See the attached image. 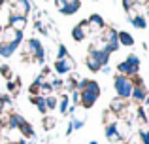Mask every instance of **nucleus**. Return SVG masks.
I'll use <instances>...</instances> for the list:
<instances>
[{
  "label": "nucleus",
  "mask_w": 149,
  "mask_h": 144,
  "mask_svg": "<svg viewBox=\"0 0 149 144\" xmlns=\"http://www.w3.org/2000/svg\"><path fill=\"white\" fill-rule=\"evenodd\" d=\"M77 91H79V106L81 108H93L96 104V100L102 95V87L96 80H83L77 81Z\"/></svg>",
  "instance_id": "f257e3e1"
},
{
  "label": "nucleus",
  "mask_w": 149,
  "mask_h": 144,
  "mask_svg": "<svg viewBox=\"0 0 149 144\" xmlns=\"http://www.w3.org/2000/svg\"><path fill=\"white\" fill-rule=\"evenodd\" d=\"M23 61H34V63L45 65V49L42 46V42L38 38H29L26 42H23Z\"/></svg>",
  "instance_id": "f03ea898"
},
{
  "label": "nucleus",
  "mask_w": 149,
  "mask_h": 144,
  "mask_svg": "<svg viewBox=\"0 0 149 144\" xmlns=\"http://www.w3.org/2000/svg\"><path fill=\"white\" fill-rule=\"evenodd\" d=\"M113 87H115L117 97L128 100V99H130V95H132L134 81H132V78H127V76H121V74H115V76H113Z\"/></svg>",
  "instance_id": "7ed1b4c3"
},
{
  "label": "nucleus",
  "mask_w": 149,
  "mask_h": 144,
  "mask_svg": "<svg viewBox=\"0 0 149 144\" xmlns=\"http://www.w3.org/2000/svg\"><path fill=\"white\" fill-rule=\"evenodd\" d=\"M87 29H89V34L93 36H100V32L106 29V21L100 13H91L87 17Z\"/></svg>",
  "instance_id": "20e7f679"
},
{
  "label": "nucleus",
  "mask_w": 149,
  "mask_h": 144,
  "mask_svg": "<svg viewBox=\"0 0 149 144\" xmlns=\"http://www.w3.org/2000/svg\"><path fill=\"white\" fill-rule=\"evenodd\" d=\"M2 42H6V44H13V46H17V48H21V44L25 42V34L17 32V30L11 29V27H4Z\"/></svg>",
  "instance_id": "39448f33"
},
{
  "label": "nucleus",
  "mask_w": 149,
  "mask_h": 144,
  "mask_svg": "<svg viewBox=\"0 0 149 144\" xmlns=\"http://www.w3.org/2000/svg\"><path fill=\"white\" fill-rule=\"evenodd\" d=\"M74 67H76V61L72 59L70 53L64 57V59L55 61V63H53V68H55V72H57V74H68V72L74 70Z\"/></svg>",
  "instance_id": "423d86ee"
},
{
  "label": "nucleus",
  "mask_w": 149,
  "mask_h": 144,
  "mask_svg": "<svg viewBox=\"0 0 149 144\" xmlns=\"http://www.w3.org/2000/svg\"><path fill=\"white\" fill-rule=\"evenodd\" d=\"M26 25H29V17H25V15H15V13L8 15V27L15 29L17 32H25Z\"/></svg>",
  "instance_id": "0eeeda50"
},
{
  "label": "nucleus",
  "mask_w": 149,
  "mask_h": 144,
  "mask_svg": "<svg viewBox=\"0 0 149 144\" xmlns=\"http://www.w3.org/2000/svg\"><path fill=\"white\" fill-rule=\"evenodd\" d=\"M87 34H89V29H87V19L79 21L76 27L72 29V40L74 42H83L87 40Z\"/></svg>",
  "instance_id": "6e6552de"
},
{
  "label": "nucleus",
  "mask_w": 149,
  "mask_h": 144,
  "mask_svg": "<svg viewBox=\"0 0 149 144\" xmlns=\"http://www.w3.org/2000/svg\"><path fill=\"white\" fill-rule=\"evenodd\" d=\"M85 67L89 68L91 72H100V61H98V55L96 51H87V57H85Z\"/></svg>",
  "instance_id": "1a4fd4ad"
},
{
  "label": "nucleus",
  "mask_w": 149,
  "mask_h": 144,
  "mask_svg": "<svg viewBox=\"0 0 149 144\" xmlns=\"http://www.w3.org/2000/svg\"><path fill=\"white\" fill-rule=\"evenodd\" d=\"M125 61L128 63V67H130V74H128V78H136L140 76V57L134 55V53H130V55L125 57Z\"/></svg>",
  "instance_id": "9d476101"
},
{
  "label": "nucleus",
  "mask_w": 149,
  "mask_h": 144,
  "mask_svg": "<svg viewBox=\"0 0 149 144\" xmlns=\"http://www.w3.org/2000/svg\"><path fill=\"white\" fill-rule=\"evenodd\" d=\"M117 42L123 48H132L134 46V36L130 32H127V30H117Z\"/></svg>",
  "instance_id": "9b49d317"
},
{
  "label": "nucleus",
  "mask_w": 149,
  "mask_h": 144,
  "mask_svg": "<svg viewBox=\"0 0 149 144\" xmlns=\"http://www.w3.org/2000/svg\"><path fill=\"white\" fill-rule=\"evenodd\" d=\"M127 21L130 23L134 29H140V30L147 29V17L146 15H127Z\"/></svg>",
  "instance_id": "f8f14e48"
},
{
  "label": "nucleus",
  "mask_w": 149,
  "mask_h": 144,
  "mask_svg": "<svg viewBox=\"0 0 149 144\" xmlns=\"http://www.w3.org/2000/svg\"><path fill=\"white\" fill-rule=\"evenodd\" d=\"M127 103H128V100L121 99V97H115V99L109 100L108 110H111V112H115L117 116H121V114H123V110H125V106H127Z\"/></svg>",
  "instance_id": "ddd939ff"
},
{
  "label": "nucleus",
  "mask_w": 149,
  "mask_h": 144,
  "mask_svg": "<svg viewBox=\"0 0 149 144\" xmlns=\"http://www.w3.org/2000/svg\"><path fill=\"white\" fill-rule=\"evenodd\" d=\"M106 138L109 142H121V137L117 133V123H108L106 125Z\"/></svg>",
  "instance_id": "4468645a"
},
{
  "label": "nucleus",
  "mask_w": 149,
  "mask_h": 144,
  "mask_svg": "<svg viewBox=\"0 0 149 144\" xmlns=\"http://www.w3.org/2000/svg\"><path fill=\"white\" fill-rule=\"evenodd\" d=\"M30 103L36 106V110L40 112V114H47V104H45V97L42 95H36V97H30Z\"/></svg>",
  "instance_id": "2eb2a0df"
},
{
  "label": "nucleus",
  "mask_w": 149,
  "mask_h": 144,
  "mask_svg": "<svg viewBox=\"0 0 149 144\" xmlns=\"http://www.w3.org/2000/svg\"><path fill=\"white\" fill-rule=\"evenodd\" d=\"M68 108H70V97H68V93H61V97H58V104H57L58 114L66 116Z\"/></svg>",
  "instance_id": "dca6fc26"
},
{
  "label": "nucleus",
  "mask_w": 149,
  "mask_h": 144,
  "mask_svg": "<svg viewBox=\"0 0 149 144\" xmlns=\"http://www.w3.org/2000/svg\"><path fill=\"white\" fill-rule=\"evenodd\" d=\"M79 10H81V0H72V2H68L64 6V10H62L61 13L62 15H76Z\"/></svg>",
  "instance_id": "f3484780"
},
{
  "label": "nucleus",
  "mask_w": 149,
  "mask_h": 144,
  "mask_svg": "<svg viewBox=\"0 0 149 144\" xmlns=\"http://www.w3.org/2000/svg\"><path fill=\"white\" fill-rule=\"evenodd\" d=\"M98 38H102L104 42H108V44H109V42L117 40V29H115V27H108V25H106V29L100 32Z\"/></svg>",
  "instance_id": "a211bd4d"
},
{
  "label": "nucleus",
  "mask_w": 149,
  "mask_h": 144,
  "mask_svg": "<svg viewBox=\"0 0 149 144\" xmlns=\"http://www.w3.org/2000/svg\"><path fill=\"white\" fill-rule=\"evenodd\" d=\"M17 46H13V44H6V42H2L0 44V57L2 59H10L11 55H13L15 51H17Z\"/></svg>",
  "instance_id": "6ab92c4d"
},
{
  "label": "nucleus",
  "mask_w": 149,
  "mask_h": 144,
  "mask_svg": "<svg viewBox=\"0 0 149 144\" xmlns=\"http://www.w3.org/2000/svg\"><path fill=\"white\" fill-rule=\"evenodd\" d=\"M17 131H19V133H21L25 138H29V140H30V138H34V137H36V135H34V129H32V125H30V123L26 122V119H23V122H21V125H19V129H17Z\"/></svg>",
  "instance_id": "aec40b11"
},
{
  "label": "nucleus",
  "mask_w": 149,
  "mask_h": 144,
  "mask_svg": "<svg viewBox=\"0 0 149 144\" xmlns=\"http://www.w3.org/2000/svg\"><path fill=\"white\" fill-rule=\"evenodd\" d=\"M77 81H79V80H77V76H76V74H72V76H68L64 81H62V84H64V89H66V91L72 93L74 89H77Z\"/></svg>",
  "instance_id": "412c9836"
},
{
  "label": "nucleus",
  "mask_w": 149,
  "mask_h": 144,
  "mask_svg": "<svg viewBox=\"0 0 149 144\" xmlns=\"http://www.w3.org/2000/svg\"><path fill=\"white\" fill-rule=\"evenodd\" d=\"M45 104H47V112H49V110H51V112H53V110H57L58 97L55 95V93H53V95H47V97H45Z\"/></svg>",
  "instance_id": "4be33fe9"
},
{
  "label": "nucleus",
  "mask_w": 149,
  "mask_h": 144,
  "mask_svg": "<svg viewBox=\"0 0 149 144\" xmlns=\"http://www.w3.org/2000/svg\"><path fill=\"white\" fill-rule=\"evenodd\" d=\"M42 125H44L45 131H51L55 125H57V119H55L53 116H44V119H42Z\"/></svg>",
  "instance_id": "5701e85b"
},
{
  "label": "nucleus",
  "mask_w": 149,
  "mask_h": 144,
  "mask_svg": "<svg viewBox=\"0 0 149 144\" xmlns=\"http://www.w3.org/2000/svg\"><path fill=\"white\" fill-rule=\"evenodd\" d=\"M119 122V116L115 114V112H111V110H106L104 112V123L108 125V123H117Z\"/></svg>",
  "instance_id": "b1692460"
},
{
  "label": "nucleus",
  "mask_w": 149,
  "mask_h": 144,
  "mask_svg": "<svg viewBox=\"0 0 149 144\" xmlns=\"http://www.w3.org/2000/svg\"><path fill=\"white\" fill-rule=\"evenodd\" d=\"M19 87H21V81L19 80H8V91H10L11 95H17Z\"/></svg>",
  "instance_id": "393cba45"
},
{
  "label": "nucleus",
  "mask_w": 149,
  "mask_h": 144,
  "mask_svg": "<svg viewBox=\"0 0 149 144\" xmlns=\"http://www.w3.org/2000/svg\"><path fill=\"white\" fill-rule=\"evenodd\" d=\"M138 137H140V140H142V144H149V129H147L146 125H142V127H140Z\"/></svg>",
  "instance_id": "a878e982"
},
{
  "label": "nucleus",
  "mask_w": 149,
  "mask_h": 144,
  "mask_svg": "<svg viewBox=\"0 0 149 144\" xmlns=\"http://www.w3.org/2000/svg\"><path fill=\"white\" fill-rule=\"evenodd\" d=\"M68 55V49H66V46H58L57 48V55H55V61H61V59H64V57Z\"/></svg>",
  "instance_id": "bb28decb"
},
{
  "label": "nucleus",
  "mask_w": 149,
  "mask_h": 144,
  "mask_svg": "<svg viewBox=\"0 0 149 144\" xmlns=\"http://www.w3.org/2000/svg\"><path fill=\"white\" fill-rule=\"evenodd\" d=\"M70 123H72V129H74V131L81 129V127L85 125V122H83L81 118H70Z\"/></svg>",
  "instance_id": "cd10ccee"
},
{
  "label": "nucleus",
  "mask_w": 149,
  "mask_h": 144,
  "mask_svg": "<svg viewBox=\"0 0 149 144\" xmlns=\"http://www.w3.org/2000/svg\"><path fill=\"white\" fill-rule=\"evenodd\" d=\"M0 72H2V76L6 78V80H10L11 74H13V72H11V68L8 67V65H2V67H0Z\"/></svg>",
  "instance_id": "c85d7f7f"
},
{
  "label": "nucleus",
  "mask_w": 149,
  "mask_h": 144,
  "mask_svg": "<svg viewBox=\"0 0 149 144\" xmlns=\"http://www.w3.org/2000/svg\"><path fill=\"white\" fill-rule=\"evenodd\" d=\"M64 6H66V2H64V0H55V8H57L58 11H62V10H64Z\"/></svg>",
  "instance_id": "c756f323"
},
{
  "label": "nucleus",
  "mask_w": 149,
  "mask_h": 144,
  "mask_svg": "<svg viewBox=\"0 0 149 144\" xmlns=\"http://www.w3.org/2000/svg\"><path fill=\"white\" fill-rule=\"evenodd\" d=\"M142 106H149V95L143 99V103H142Z\"/></svg>",
  "instance_id": "7c9ffc66"
},
{
  "label": "nucleus",
  "mask_w": 149,
  "mask_h": 144,
  "mask_svg": "<svg viewBox=\"0 0 149 144\" xmlns=\"http://www.w3.org/2000/svg\"><path fill=\"white\" fill-rule=\"evenodd\" d=\"M2 32H4V27L0 25V44H2Z\"/></svg>",
  "instance_id": "2f4dec72"
},
{
  "label": "nucleus",
  "mask_w": 149,
  "mask_h": 144,
  "mask_svg": "<svg viewBox=\"0 0 149 144\" xmlns=\"http://www.w3.org/2000/svg\"><path fill=\"white\" fill-rule=\"evenodd\" d=\"M4 4H6V2H4V0H0V10H2V6H4Z\"/></svg>",
  "instance_id": "473e14b6"
},
{
  "label": "nucleus",
  "mask_w": 149,
  "mask_h": 144,
  "mask_svg": "<svg viewBox=\"0 0 149 144\" xmlns=\"http://www.w3.org/2000/svg\"><path fill=\"white\" fill-rule=\"evenodd\" d=\"M89 144H98V142H96V140H93V142H89Z\"/></svg>",
  "instance_id": "72a5a7b5"
},
{
  "label": "nucleus",
  "mask_w": 149,
  "mask_h": 144,
  "mask_svg": "<svg viewBox=\"0 0 149 144\" xmlns=\"http://www.w3.org/2000/svg\"><path fill=\"white\" fill-rule=\"evenodd\" d=\"M147 129H149V127H147Z\"/></svg>",
  "instance_id": "f704fd0d"
}]
</instances>
